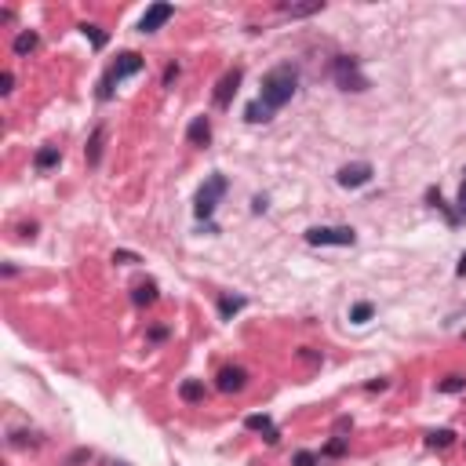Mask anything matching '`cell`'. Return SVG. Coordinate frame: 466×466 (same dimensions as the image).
<instances>
[{
  "instance_id": "obj_1",
  "label": "cell",
  "mask_w": 466,
  "mask_h": 466,
  "mask_svg": "<svg viewBox=\"0 0 466 466\" xmlns=\"http://www.w3.org/2000/svg\"><path fill=\"white\" fill-rule=\"evenodd\" d=\"M259 88H263V92H259V102H263L270 113H277L295 99V92H299V70H295L292 62H281V66H274L263 77Z\"/></svg>"
},
{
  "instance_id": "obj_2",
  "label": "cell",
  "mask_w": 466,
  "mask_h": 466,
  "mask_svg": "<svg viewBox=\"0 0 466 466\" xmlns=\"http://www.w3.org/2000/svg\"><path fill=\"white\" fill-rule=\"evenodd\" d=\"M142 66H146V59L135 55V51H124V55L116 59L106 73H102V81H99V99H102V102H110V99H113V92H116V84L128 81V77H135V73H142Z\"/></svg>"
},
{
  "instance_id": "obj_3",
  "label": "cell",
  "mask_w": 466,
  "mask_h": 466,
  "mask_svg": "<svg viewBox=\"0 0 466 466\" xmlns=\"http://www.w3.org/2000/svg\"><path fill=\"white\" fill-rule=\"evenodd\" d=\"M226 190H230V179L226 175H208L204 179V186L197 190V197H193V215L197 219H212L215 208H219V201L226 197Z\"/></svg>"
},
{
  "instance_id": "obj_4",
  "label": "cell",
  "mask_w": 466,
  "mask_h": 466,
  "mask_svg": "<svg viewBox=\"0 0 466 466\" xmlns=\"http://www.w3.org/2000/svg\"><path fill=\"white\" fill-rule=\"evenodd\" d=\"M332 81L343 92H368V77L361 73V62L354 55H335L332 59Z\"/></svg>"
},
{
  "instance_id": "obj_5",
  "label": "cell",
  "mask_w": 466,
  "mask_h": 466,
  "mask_svg": "<svg viewBox=\"0 0 466 466\" xmlns=\"http://www.w3.org/2000/svg\"><path fill=\"white\" fill-rule=\"evenodd\" d=\"M306 244H314V248H354L357 233L350 226H310Z\"/></svg>"
},
{
  "instance_id": "obj_6",
  "label": "cell",
  "mask_w": 466,
  "mask_h": 466,
  "mask_svg": "<svg viewBox=\"0 0 466 466\" xmlns=\"http://www.w3.org/2000/svg\"><path fill=\"white\" fill-rule=\"evenodd\" d=\"M372 175H375V168H372L368 161H357V164H346V168H339L335 183H339L343 190H357V186L372 183Z\"/></svg>"
},
{
  "instance_id": "obj_7",
  "label": "cell",
  "mask_w": 466,
  "mask_h": 466,
  "mask_svg": "<svg viewBox=\"0 0 466 466\" xmlns=\"http://www.w3.org/2000/svg\"><path fill=\"white\" fill-rule=\"evenodd\" d=\"M241 81H244V70H241V66H233V70L223 77V81L215 84V95H212V102H215L219 110H226L230 102H233V95H237V88H241Z\"/></svg>"
},
{
  "instance_id": "obj_8",
  "label": "cell",
  "mask_w": 466,
  "mask_h": 466,
  "mask_svg": "<svg viewBox=\"0 0 466 466\" xmlns=\"http://www.w3.org/2000/svg\"><path fill=\"white\" fill-rule=\"evenodd\" d=\"M175 19V8L172 4H150L146 8V15L139 19V33H157L164 22H172Z\"/></svg>"
},
{
  "instance_id": "obj_9",
  "label": "cell",
  "mask_w": 466,
  "mask_h": 466,
  "mask_svg": "<svg viewBox=\"0 0 466 466\" xmlns=\"http://www.w3.org/2000/svg\"><path fill=\"white\" fill-rule=\"evenodd\" d=\"M248 386V372L244 368H223L219 372V390L223 394H241Z\"/></svg>"
},
{
  "instance_id": "obj_10",
  "label": "cell",
  "mask_w": 466,
  "mask_h": 466,
  "mask_svg": "<svg viewBox=\"0 0 466 466\" xmlns=\"http://www.w3.org/2000/svg\"><path fill=\"white\" fill-rule=\"evenodd\" d=\"M186 142L190 146H208L212 142V121L208 116H193L190 128H186Z\"/></svg>"
},
{
  "instance_id": "obj_11",
  "label": "cell",
  "mask_w": 466,
  "mask_h": 466,
  "mask_svg": "<svg viewBox=\"0 0 466 466\" xmlns=\"http://www.w3.org/2000/svg\"><path fill=\"white\" fill-rule=\"evenodd\" d=\"M244 430H259V434H266V441H270V445H277V441H281V430L274 426V419H270V416H244Z\"/></svg>"
},
{
  "instance_id": "obj_12",
  "label": "cell",
  "mask_w": 466,
  "mask_h": 466,
  "mask_svg": "<svg viewBox=\"0 0 466 466\" xmlns=\"http://www.w3.org/2000/svg\"><path fill=\"white\" fill-rule=\"evenodd\" d=\"M59 161H62L59 146H41V150H37V157H33V168H37V172H51V168H59Z\"/></svg>"
},
{
  "instance_id": "obj_13",
  "label": "cell",
  "mask_w": 466,
  "mask_h": 466,
  "mask_svg": "<svg viewBox=\"0 0 466 466\" xmlns=\"http://www.w3.org/2000/svg\"><path fill=\"white\" fill-rule=\"evenodd\" d=\"M248 306L241 299V295H219V317L223 321H233V314H241V310Z\"/></svg>"
},
{
  "instance_id": "obj_14",
  "label": "cell",
  "mask_w": 466,
  "mask_h": 466,
  "mask_svg": "<svg viewBox=\"0 0 466 466\" xmlns=\"http://www.w3.org/2000/svg\"><path fill=\"white\" fill-rule=\"evenodd\" d=\"M284 15L292 19H303V15H317V11H325V0H310V4H281Z\"/></svg>"
},
{
  "instance_id": "obj_15",
  "label": "cell",
  "mask_w": 466,
  "mask_h": 466,
  "mask_svg": "<svg viewBox=\"0 0 466 466\" xmlns=\"http://www.w3.org/2000/svg\"><path fill=\"white\" fill-rule=\"evenodd\" d=\"M102 142H106V128H95L92 142H88V150H84V157H88V164H92V168L102 161Z\"/></svg>"
},
{
  "instance_id": "obj_16",
  "label": "cell",
  "mask_w": 466,
  "mask_h": 466,
  "mask_svg": "<svg viewBox=\"0 0 466 466\" xmlns=\"http://www.w3.org/2000/svg\"><path fill=\"white\" fill-rule=\"evenodd\" d=\"M179 397H183L186 405H201L204 401V383L201 379H186L183 386H179Z\"/></svg>"
},
{
  "instance_id": "obj_17",
  "label": "cell",
  "mask_w": 466,
  "mask_h": 466,
  "mask_svg": "<svg viewBox=\"0 0 466 466\" xmlns=\"http://www.w3.org/2000/svg\"><path fill=\"white\" fill-rule=\"evenodd\" d=\"M244 121H248V124H270V121H274V113H270L266 106H263V102H248V106H244Z\"/></svg>"
},
{
  "instance_id": "obj_18",
  "label": "cell",
  "mask_w": 466,
  "mask_h": 466,
  "mask_svg": "<svg viewBox=\"0 0 466 466\" xmlns=\"http://www.w3.org/2000/svg\"><path fill=\"white\" fill-rule=\"evenodd\" d=\"M132 303L135 306H153V303H157V284H139V288L132 292Z\"/></svg>"
},
{
  "instance_id": "obj_19",
  "label": "cell",
  "mask_w": 466,
  "mask_h": 466,
  "mask_svg": "<svg viewBox=\"0 0 466 466\" xmlns=\"http://www.w3.org/2000/svg\"><path fill=\"white\" fill-rule=\"evenodd\" d=\"M426 201H430V204H434V208H437V212H445V219H448V226H459V219H463V215H459V212H452V208H448V204H445V197H441V193H437V190H430V193H426Z\"/></svg>"
},
{
  "instance_id": "obj_20",
  "label": "cell",
  "mask_w": 466,
  "mask_h": 466,
  "mask_svg": "<svg viewBox=\"0 0 466 466\" xmlns=\"http://www.w3.org/2000/svg\"><path fill=\"white\" fill-rule=\"evenodd\" d=\"M37 44H41V37H37L33 30H22V33L15 37V44H11V48H15V55H30V51H33Z\"/></svg>"
},
{
  "instance_id": "obj_21",
  "label": "cell",
  "mask_w": 466,
  "mask_h": 466,
  "mask_svg": "<svg viewBox=\"0 0 466 466\" xmlns=\"http://www.w3.org/2000/svg\"><path fill=\"white\" fill-rule=\"evenodd\" d=\"M372 314H375V306H372V303H357L354 310H350V325H368Z\"/></svg>"
},
{
  "instance_id": "obj_22",
  "label": "cell",
  "mask_w": 466,
  "mask_h": 466,
  "mask_svg": "<svg viewBox=\"0 0 466 466\" xmlns=\"http://www.w3.org/2000/svg\"><path fill=\"white\" fill-rule=\"evenodd\" d=\"M81 33H84L95 48H106V41H110V37L102 33V26H95V22H84V26H81Z\"/></svg>"
},
{
  "instance_id": "obj_23",
  "label": "cell",
  "mask_w": 466,
  "mask_h": 466,
  "mask_svg": "<svg viewBox=\"0 0 466 466\" xmlns=\"http://www.w3.org/2000/svg\"><path fill=\"white\" fill-rule=\"evenodd\" d=\"M437 390L441 394H463L466 390V375H448V379L437 383Z\"/></svg>"
},
{
  "instance_id": "obj_24",
  "label": "cell",
  "mask_w": 466,
  "mask_h": 466,
  "mask_svg": "<svg viewBox=\"0 0 466 466\" xmlns=\"http://www.w3.org/2000/svg\"><path fill=\"white\" fill-rule=\"evenodd\" d=\"M452 441H456V434H452V430H430V434H426V445H430V448H448Z\"/></svg>"
},
{
  "instance_id": "obj_25",
  "label": "cell",
  "mask_w": 466,
  "mask_h": 466,
  "mask_svg": "<svg viewBox=\"0 0 466 466\" xmlns=\"http://www.w3.org/2000/svg\"><path fill=\"white\" fill-rule=\"evenodd\" d=\"M346 452V437H332V441L321 448V456H343Z\"/></svg>"
},
{
  "instance_id": "obj_26",
  "label": "cell",
  "mask_w": 466,
  "mask_h": 466,
  "mask_svg": "<svg viewBox=\"0 0 466 466\" xmlns=\"http://www.w3.org/2000/svg\"><path fill=\"white\" fill-rule=\"evenodd\" d=\"M317 463H321L317 452H295V459H292V466H317Z\"/></svg>"
},
{
  "instance_id": "obj_27",
  "label": "cell",
  "mask_w": 466,
  "mask_h": 466,
  "mask_svg": "<svg viewBox=\"0 0 466 466\" xmlns=\"http://www.w3.org/2000/svg\"><path fill=\"white\" fill-rule=\"evenodd\" d=\"M11 88H15V77H11V73L4 70V73H0V92H4V95H11Z\"/></svg>"
},
{
  "instance_id": "obj_28",
  "label": "cell",
  "mask_w": 466,
  "mask_h": 466,
  "mask_svg": "<svg viewBox=\"0 0 466 466\" xmlns=\"http://www.w3.org/2000/svg\"><path fill=\"white\" fill-rule=\"evenodd\" d=\"M113 263H128V266H132V263H139V255L135 252H113Z\"/></svg>"
},
{
  "instance_id": "obj_29",
  "label": "cell",
  "mask_w": 466,
  "mask_h": 466,
  "mask_svg": "<svg viewBox=\"0 0 466 466\" xmlns=\"http://www.w3.org/2000/svg\"><path fill=\"white\" fill-rule=\"evenodd\" d=\"M84 459H92V452H88V448H81V452H73V456H70V466H77V463H84Z\"/></svg>"
},
{
  "instance_id": "obj_30",
  "label": "cell",
  "mask_w": 466,
  "mask_h": 466,
  "mask_svg": "<svg viewBox=\"0 0 466 466\" xmlns=\"http://www.w3.org/2000/svg\"><path fill=\"white\" fill-rule=\"evenodd\" d=\"M161 339H168V328H150V343H161Z\"/></svg>"
},
{
  "instance_id": "obj_31",
  "label": "cell",
  "mask_w": 466,
  "mask_h": 466,
  "mask_svg": "<svg viewBox=\"0 0 466 466\" xmlns=\"http://www.w3.org/2000/svg\"><path fill=\"white\" fill-rule=\"evenodd\" d=\"M459 215H466V183L459 186Z\"/></svg>"
},
{
  "instance_id": "obj_32",
  "label": "cell",
  "mask_w": 466,
  "mask_h": 466,
  "mask_svg": "<svg viewBox=\"0 0 466 466\" xmlns=\"http://www.w3.org/2000/svg\"><path fill=\"white\" fill-rule=\"evenodd\" d=\"M175 77H179V66H168V70H164V84H172Z\"/></svg>"
},
{
  "instance_id": "obj_33",
  "label": "cell",
  "mask_w": 466,
  "mask_h": 466,
  "mask_svg": "<svg viewBox=\"0 0 466 466\" xmlns=\"http://www.w3.org/2000/svg\"><path fill=\"white\" fill-rule=\"evenodd\" d=\"M252 212H255V215L266 212V197H255V201H252Z\"/></svg>"
},
{
  "instance_id": "obj_34",
  "label": "cell",
  "mask_w": 466,
  "mask_h": 466,
  "mask_svg": "<svg viewBox=\"0 0 466 466\" xmlns=\"http://www.w3.org/2000/svg\"><path fill=\"white\" fill-rule=\"evenodd\" d=\"M456 274H459V277H466V252H463V259H459V266H456Z\"/></svg>"
},
{
  "instance_id": "obj_35",
  "label": "cell",
  "mask_w": 466,
  "mask_h": 466,
  "mask_svg": "<svg viewBox=\"0 0 466 466\" xmlns=\"http://www.w3.org/2000/svg\"><path fill=\"white\" fill-rule=\"evenodd\" d=\"M110 466H128V463H110Z\"/></svg>"
},
{
  "instance_id": "obj_36",
  "label": "cell",
  "mask_w": 466,
  "mask_h": 466,
  "mask_svg": "<svg viewBox=\"0 0 466 466\" xmlns=\"http://www.w3.org/2000/svg\"><path fill=\"white\" fill-rule=\"evenodd\" d=\"M463 175H466V172H463Z\"/></svg>"
}]
</instances>
